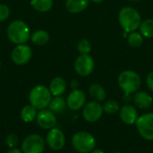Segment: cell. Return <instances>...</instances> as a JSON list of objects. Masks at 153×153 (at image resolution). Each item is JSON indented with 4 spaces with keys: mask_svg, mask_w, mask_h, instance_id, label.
Returning <instances> with one entry per match:
<instances>
[{
    "mask_svg": "<svg viewBox=\"0 0 153 153\" xmlns=\"http://www.w3.org/2000/svg\"><path fill=\"white\" fill-rule=\"evenodd\" d=\"M118 22L124 30V37H127V33L136 31L141 23L142 18L140 13L134 7H123L118 13Z\"/></svg>",
    "mask_w": 153,
    "mask_h": 153,
    "instance_id": "6da1fadb",
    "label": "cell"
},
{
    "mask_svg": "<svg viewBox=\"0 0 153 153\" xmlns=\"http://www.w3.org/2000/svg\"><path fill=\"white\" fill-rule=\"evenodd\" d=\"M6 33L9 40L15 45L25 44L30 38V28L27 23L22 20L12 22L7 27Z\"/></svg>",
    "mask_w": 153,
    "mask_h": 153,
    "instance_id": "7a4b0ae2",
    "label": "cell"
},
{
    "mask_svg": "<svg viewBox=\"0 0 153 153\" xmlns=\"http://www.w3.org/2000/svg\"><path fill=\"white\" fill-rule=\"evenodd\" d=\"M117 83L125 94L135 93L141 87V77L132 70H126L120 73L117 78Z\"/></svg>",
    "mask_w": 153,
    "mask_h": 153,
    "instance_id": "3957f363",
    "label": "cell"
},
{
    "mask_svg": "<svg viewBox=\"0 0 153 153\" xmlns=\"http://www.w3.org/2000/svg\"><path fill=\"white\" fill-rule=\"evenodd\" d=\"M51 100L52 94L49 91V88L44 85H37L33 87L29 94L30 104L39 110L48 107Z\"/></svg>",
    "mask_w": 153,
    "mask_h": 153,
    "instance_id": "277c9868",
    "label": "cell"
},
{
    "mask_svg": "<svg viewBox=\"0 0 153 153\" xmlns=\"http://www.w3.org/2000/svg\"><path fill=\"white\" fill-rule=\"evenodd\" d=\"M96 139L89 132L81 131L75 133L72 137L74 149L80 153L91 152L96 148Z\"/></svg>",
    "mask_w": 153,
    "mask_h": 153,
    "instance_id": "5b68a950",
    "label": "cell"
},
{
    "mask_svg": "<svg viewBox=\"0 0 153 153\" xmlns=\"http://www.w3.org/2000/svg\"><path fill=\"white\" fill-rule=\"evenodd\" d=\"M139 134L147 141H153V112L140 116L135 123Z\"/></svg>",
    "mask_w": 153,
    "mask_h": 153,
    "instance_id": "8992f818",
    "label": "cell"
},
{
    "mask_svg": "<svg viewBox=\"0 0 153 153\" xmlns=\"http://www.w3.org/2000/svg\"><path fill=\"white\" fill-rule=\"evenodd\" d=\"M45 140L39 134H30L22 143V153H42L45 150Z\"/></svg>",
    "mask_w": 153,
    "mask_h": 153,
    "instance_id": "52a82bcc",
    "label": "cell"
},
{
    "mask_svg": "<svg viewBox=\"0 0 153 153\" xmlns=\"http://www.w3.org/2000/svg\"><path fill=\"white\" fill-rule=\"evenodd\" d=\"M94 60L90 56L87 55H80L74 61V70L75 72L81 76H88L90 75L94 70Z\"/></svg>",
    "mask_w": 153,
    "mask_h": 153,
    "instance_id": "ba28073f",
    "label": "cell"
},
{
    "mask_svg": "<svg viewBox=\"0 0 153 153\" xmlns=\"http://www.w3.org/2000/svg\"><path fill=\"white\" fill-rule=\"evenodd\" d=\"M102 105L95 100L90 101L84 105L82 109V117L89 123H95L99 121L103 115Z\"/></svg>",
    "mask_w": 153,
    "mask_h": 153,
    "instance_id": "9c48e42d",
    "label": "cell"
},
{
    "mask_svg": "<svg viewBox=\"0 0 153 153\" xmlns=\"http://www.w3.org/2000/svg\"><path fill=\"white\" fill-rule=\"evenodd\" d=\"M32 56L31 48L26 44L16 45V47L12 50L11 58L12 61L17 65H22L27 64Z\"/></svg>",
    "mask_w": 153,
    "mask_h": 153,
    "instance_id": "30bf717a",
    "label": "cell"
},
{
    "mask_svg": "<svg viewBox=\"0 0 153 153\" xmlns=\"http://www.w3.org/2000/svg\"><path fill=\"white\" fill-rule=\"evenodd\" d=\"M46 143L50 149L54 151H59L65 147V136L60 129L54 127L47 134Z\"/></svg>",
    "mask_w": 153,
    "mask_h": 153,
    "instance_id": "8fae6325",
    "label": "cell"
},
{
    "mask_svg": "<svg viewBox=\"0 0 153 153\" xmlns=\"http://www.w3.org/2000/svg\"><path fill=\"white\" fill-rule=\"evenodd\" d=\"M36 121L40 128L50 130L54 128L56 125V114L49 109H41L37 114Z\"/></svg>",
    "mask_w": 153,
    "mask_h": 153,
    "instance_id": "7c38bea8",
    "label": "cell"
},
{
    "mask_svg": "<svg viewBox=\"0 0 153 153\" xmlns=\"http://www.w3.org/2000/svg\"><path fill=\"white\" fill-rule=\"evenodd\" d=\"M86 102V96L85 93L81 91V90H73L67 99H66V104L67 107L73 110V111H77L81 109L82 108L84 107Z\"/></svg>",
    "mask_w": 153,
    "mask_h": 153,
    "instance_id": "4fadbf2b",
    "label": "cell"
},
{
    "mask_svg": "<svg viewBox=\"0 0 153 153\" xmlns=\"http://www.w3.org/2000/svg\"><path fill=\"white\" fill-rule=\"evenodd\" d=\"M119 117L122 122H124L126 125H135L139 117L137 109L135 108V107L130 104H125L120 108Z\"/></svg>",
    "mask_w": 153,
    "mask_h": 153,
    "instance_id": "5bb4252c",
    "label": "cell"
},
{
    "mask_svg": "<svg viewBox=\"0 0 153 153\" xmlns=\"http://www.w3.org/2000/svg\"><path fill=\"white\" fill-rule=\"evenodd\" d=\"M135 106L141 109H148L152 107L153 102L152 97L145 91H136L133 97Z\"/></svg>",
    "mask_w": 153,
    "mask_h": 153,
    "instance_id": "9a60e30c",
    "label": "cell"
},
{
    "mask_svg": "<svg viewBox=\"0 0 153 153\" xmlns=\"http://www.w3.org/2000/svg\"><path fill=\"white\" fill-rule=\"evenodd\" d=\"M66 90V82L62 77H55L49 84V91L54 97L62 96Z\"/></svg>",
    "mask_w": 153,
    "mask_h": 153,
    "instance_id": "2e32d148",
    "label": "cell"
},
{
    "mask_svg": "<svg viewBox=\"0 0 153 153\" xmlns=\"http://www.w3.org/2000/svg\"><path fill=\"white\" fill-rule=\"evenodd\" d=\"M90 0H66L65 8L71 13H78L84 11L89 5Z\"/></svg>",
    "mask_w": 153,
    "mask_h": 153,
    "instance_id": "e0dca14e",
    "label": "cell"
},
{
    "mask_svg": "<svg viewBox=\"0 0 153 153\" xmlns=\"http://www.w3.org/2000/svg\"><path fill=\"white\" fill-rule=\"evenodd\" d=\"M89 93L91 98L98 102H101L106 99L107 93L104 87L99 83H92L89 87Z\"/></svg>",
    "mask_w": 153,
    "mask_h": 153,
    "instance_id": "ac0fdd59",
    "label": "cell"
},
{
    "mask_svg": "<svg viewBox=\"0 0 153 153\" xmlns=\"http://www.w3.org/2000/svg\"><path fill=\"white\" fill-rule=\"evenodd\" d=\"M66 107H67L66 100L61 96L52 98V100L48 105L49 110H51L55 114H61V113L65 112L66 109Z\"/></svg>",
    "mask_w": 153,
    "mask_h": 153,
    "instance_id": "d6986e66",
    "label": "cell"
},
{
    "mask_svg": "<svg viewBox=\"0 0 153 153\" xmlns=\"http://www.w3.org/2000/svg\"><path fill=\"white\" fill-rule=\"evenodd\" d=\"M37 109L32 105H26L21 110V118L25 123H30L37 117Z\"/></svg>",
    "mask_w": 153,
    "mask_h": 153,
    "instance_id": "ffe728a7",
    "label": "cell"
},
{
    "mask_svg": "<svg viewBox=\"0 0 153 153\" xmlns=\"http://www.w3.org/2000/svg\"><path fill=\"white\" fill-rule=\"evenodd\" d=\"M30 39H31L32 43L39 45V46H43L48 42L49 34L44 30H39L30 35Z\"/></svg>",
    "mask_w": 153,
    "mask_h": 153,
    "instance_id": "44dd1931",
    "label": "cell"
},
{
    "mask_svg": "<svg viewBox=\"0 0 153 153\" xmlns=\"http://www.w3.org/2000/svg\"><path fill=\"white\" fill-rule=\"evenodd\" d=\"M30 5L38 12L46 13L53 7V0H30Z\"/></svg>",
    "mask_w": 153,
    "mask_h": 153,
    "instance_id": "7402d4cb",
    "label": "cell"
},
{
    "mask_svg": "<svg viewBox=\"0 0 153 153\" xmlns=\"http://www.w3.org/2000/svg\"><path fill=\"white\" fill-rule=\"evenodd\" d=\"M139 30H140V33L143 38L146 39L153 38V19H147L142 22Z\"/></svg>",
    "mask_w": 153,
    "mask_h": 153,
    "instance_id": "603a6c76",
    "label": "cell"
},
{
    "mask_svg": "<svg viewBox=\"0 0 153 153\" xmlns=\"http://www.w3.org/2000/svg\"><path fill=\"white\" fill-rule=\"evenodd\" d=\"M127 41L132 48H139L142 46L143 42V37L140 32L133 31L130 32L129 35L127 36Z\"/></svg>",
    "mask_w": 153,
    "mask_h": 153,
    "instance_id": "cb8c5ba5",
    "label": "cell"
},
{
    "mask_svg": "<svg viewBox=\"0 0 153 153\" xmlns=\"http://www.w3.org/2000/svg\"><path fill=\"white\" fill-rule=\"evenodd\" d=\"M103 111L108 115H114L120 110V107L117 101L114 100H109L103 104Z\"/></svg>",
    "mask_w": 153,
    "mask_h": 153,
    "instance_id": "d4e9b609",
    "label": "cell"
},
{
    "mask_svg": "<svg viewBox=\"0 0 153 153\" xmlns=\"http://www.w3.org/2000/svg\"><path fill=\"white\" fill-rule=\"evenodd\" d=\"M77 49L81 55L90 54V52L91 50V44L90 40H88L86 39H81L77 44Z\"/></svg>",
    "mask_w": 153,
    "mask_h": 153,
    "instance_id": "484cf974",
    "label": "cell"
},
{
    "mask_svg": "<svg viewBox=\"0 0 153 153\" xmlns=\"http://www.w3.org/2000/svg\"><path fill=\"white\" fill-rule=\"evenodd\" d=\"M5 143L9 148H15L19 143V138L15 134H9L5 138Z\"/></svg>",
    "mask_w": 153,
    "mask_h": 153,
    "instance_id": "4316f807",
    "label": "cell"
},
{
    "mask_svg": "<svg viewBox=\"0 0 153 153\" xmlns=\"http://www.w3.org/2000/svg\"><path fill=\"white\" fill-rule=\"evenodd\" d=\"M10 16V9L6 4H0V22H4Z\"/></svg>",
    "mask_w": 153,
    "mask_h": 153,
    "instance_id": "83f0119b",
    "label": "cell"
},
{
    "mask_svg": "<svg viewBox=\"0 0 153 153\" xmlns=\"http://www.w3.org/2000/svg\"><path fill=\"white\" fill-rule=\"evenodd\" d=\"M146 84L150 91H153V71L150 72L146 78Z\"/></svg>",
    "mask_w": 153,
    "mask_h": 153,
    "instance_id": "f1b7e54d",
    "label": "cell"
},
{
    "mask_svg": "<svg viewBox=\"0 0 153 153\" xmlns=\"http://www.w3.org/2000/svg\"><path fill=\"white\" fill-rule=\"evenodd\" d=\"M132 97H131V94H125L124 95V97H123V100L126 103V104H128L131 100H132Z\"/></svg>",
    "mask_w": 153,
    "mask_h": 153,
    "instance_id": "f546056e",
    "label": "cell"
},
{
    "mask_svg": "<svg viewBox=\"0 0 153 153\" xmlns=\"http://www.w3.org/2000/svg\"><path fill=\"white\" fill-rule=\"evenodd\" d=\"M78 86H79V82H78L76 80L72 81V82H71V87H72L73 90H77V89H78Z\"/></svg>",
    "mask_w": 153,
    "mask_h": 153,
    "instance_id": "4dcf8cb0",
    "label": "cell"
},
{
    "mask_svg": "<svg viewBox=\"0 0 153 153\" xmlns=\"http://www.w3.org/2000/svg\"><path fill=\"white\" fill-rule=\"evenodd\" d=\"M6 153H22V152H21L19 149H17L15 147V148H10Z\"/></svg>",
    "mask_w": 153,
    "mask_h": 153,
    "instance_id": "1f68e13d",
    "label": "cell"
},
{
    "mask_svg": "<svg viewBox=\"0 0 153 153\" xmlns=\"http://www.w3.org/2000/svg\"><path fill=\"white\" fill-rule=\"evenodd\" d=\"M91 153H105L101 149H98V148H95L92 152Z\"/></svg>",
    "mask_w": 153,
    "mask_h": 153,
    "instance_id": "d6a6232c",
    "label": "cell"
},
{
    "mask_svg": "<svg viewBox=\"0 0 153 153\" xmlns=\"http://www.w3.org/2000/svg\"><path fill=\"white\" fill-rule=\"evenodd\" d=\"M90 1H91V2H93V3H97V4H99V3L103 2L104 0H90Z\"/></svg>",
    "mask_w": 153,
    "mask_h": 153,
    "instance_id": "836d02e7",
    "label": "cell"
},
{
    "mask_svg": "<svg viewBox=\"0 0 153 153\" xmlns=\"http://www.w3.org/2000/svg\"><path fill=\"white\" fill-rule=\"evenodd\" d=\"M129 1H131V2H137V1H140V0H129Z\"/></svg>",
    "mask_w": 153,
    "mask_h": 153,
    "instance_id": "e575fe53",
    "label": "cell"
},
{
    "mask_svg": "<svg viewBox=\"0 0 153 153\" xmlns=\"http://www.w3.org/2000/svg\"><path fill=\"white\" fill-rule=\"evenodd\" d=\"M114 153H122V152H114Z\"/></svg>",
    "mask_w": 153,
    "mask_h": 153,
    "instance_id": "d590c367",
    "label": "cell"
},
{
    "mask_svg": "<svg viewBox=\"0 0 153 153\" xmlns=\"http://www.w3.org/2000/svg\"><path fill=\"white\" fill-rule=\"evenodd\" d=\"M0 66H1V62H0Z\"/></svg>",
    "mask_w": 153,
    "mask_h": 153,
    "instance_id": "8d00e7d4",
    "label": "cell"
}]
</instances>
